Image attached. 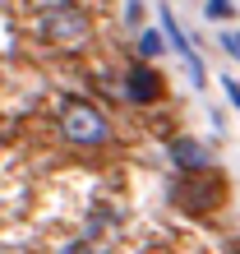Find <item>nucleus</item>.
<instances>
[{"label": "nucleus", "mask_w": 240, "mask_h": 254, "mask_svg": "<svg viewBox=\"0 0 240 254\" xmlns=\"http://www.w3.org/2000/svg\"><path fill=\"white\" fill-rule=\"evenodd\" d=\"M222 51L240 61V28H222Z\"/></svg>", "instance_id": "nucleus-7"}, {"label": "nucleus", "mask_w": 240, "mask_h": 254, "mask_svg": "<svg viewBox=\"0 0 240 254\" xmlns=\"http://www.w3.org/2000/svg\"><path fill=\"white\" fill-rule=\"evenodd\" d=\"M88 14L79 9V5H69V0H60V5H47L37 14V33L47 37V42H56V47H79V42L88 37Z\"/></svg>", "instance_id": "nucleus-2"}, {"label": "nucleus", "mask_w": 240, "mask_h": 254, "mask_svg": "<svg viewBox=\"0 0 240 254\" xmlns=\"http://www.w3.org/2000/svg\"><path fill=\"white\" fill-rule=\"evenodd\" d=\"M60 129H65V139L79 143V148H102L111 139L107 116H102L97 107H88V102H79V97H69L65 107H60Z\"/></svg>", "instance_id": "nucleus-1"}, {"label": "nucleus", "mask_w": 240, "mask_h": 254, "mask_svg": "<svg viewBox=\"0 0 240 254\" xmlns=\"http://www.w3.org/2000/svg\"><path fill=\"white\" fill-rule=\"evenodd\" d=\"M203 14H208V19H217V23H227V19H236V5H231V0H208Z\"/></svg>", "instance_id": "nucleus-6"}, {"label": "nucleus", "mask_w": 240, "mask_h": 254, "mask_svg": "<svg viewBox=\"0 0 240 254\" xmlns=\"http://www.w3.org/2000/svg\"><path fill=\"white\" fill-rule=\"evenodd\" d=\"M69 254H97V250H83V245H74V250H69Z\"/></svg>", "instance_id": "nucleus-10"}, {"label": "nucleus", "mask_w": 240, "mask_h": 254, "mask_svg": "<svg viewBox=\"0 0 240 254\" xmlns=\"http://www.w3.org/2000/svg\"><path fill=\"white\" fill-rule=\"evenodd\" d=\"M222 93H227V97H231V107L240 111V83H236V79H222Z\"/></svg>", "instance_id": "nucleus-9"}, {"label": "nucleus", "mask_w": 240, "mask_h": 254, "mask_svg": "<svg viewBox=\"0 0 240 254\" xmlns=\"http://www.w3.org/2000/svg\"><path fill=\"white\" fill-rule=\"evenodd\" d=\"M125 97L134 102V107H148V102L162 97V74L153 65H129L125 69Z\"/></svg>", "instance_id": "nucleus-3"}, {"label": "nucleus", "mask_w": 240, "mask_h": 254, "mask_svg": "<svg viewBox=\"0 0 240 254\" xmlns=\"http://www.w3.org/2000/svg\"><path fill=\"white\" fill-rule=\"evenodd\" d=\"M139 56H143V61L167 56V33H139Z\"/></svg>", "instance_id": "nucleus-5"}, {"label": "nucleus", "mask_w": 240, "mask_h": 254, "mask_svg": "<svg viewBox=\"0 0 240 254\" xmlns=\"http://www.w3.org/2000/svg\"><path fill=\"white\" fill-rule=\"evenodd\" d=\"M125 23H129V28H139V23H143V0H129V9H125Z\"/></svg>", "instance_id": "nucleus-8"}, {"label": "nucleus", "mask_w": 240, "mask_h": 254, "mask_svg": "<svg viewBox=\"0 0 240 254\" xmlns=\"http://www.w3.org/2000/svg\"><path fill=\"white\" fill-rule=\"evenodd\" d=\"M227 254H240V241H231V245H227Z\"/></svg>", "instance_id": "nucleus-11"}, {"label": "nucleus", "mask_w": 240, "mask_h": 254, "mask_svg": "<svg viewBox=\"0 0 240 254\" xmlns=\"http://www.w3.org/2000/svg\"><path fill=\"white\" fill-rule=\"evenodd\" d=\"M171 167H180L185 176H208L213 171V153L199 139H176L171 143Z\"/></svg>", "instance_id": "nucleus-4"}]
</instances>
